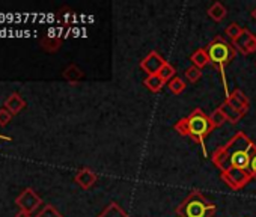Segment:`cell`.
I'll return each instance as SVG.
<instances>
[{
  "label": "cell",
  "instance_id": "6da1fadb",
  "mask_svg": "<svg viewBox=\"0 0 256 217\" xmlns=\"http://www.w3.org/2000/svg\"><path fill=\"white\" fill-rule=\"evenodd\" d=\"M256 145L242 132H238L224 145L217 148L211 157L214 166L220 170L222 180L232 188L240 190L252 180V158Z\"/></svg>",
  "mask_w": 256,
  "mask_h": 217
},
{
  "label": "cell",
  "instance_id": "f1b7e54d",
  "mask_svg": "<svg viewBox=\"0 0 256 217\" xmlns=\"http://www.w3.org/2000/svg\"><path fill=\"white\" fill-rule=\"evenodd\" d=\"M178 217H182V216H178Z\"/></svg>",
  "mask_w": 256,
  "mask_h": 217
},
{
  "label": "cell",
  "instance_id": "4fadbf2b",
  "mask_svg": "<svg viewBox=\"0 0 256 217\" xmlns=\"http://www.w3.org/2000/svg\"><path fill=\"white\" fill-rule=\"evenodd\" d=\"M60 44H62V40H60V38L46 36V38L41 40V47H42V50L47 52V53H56V52L59 50Z\"/></svg>",
  "mask_w": 256,
  "mask_h": 217
},
{
  "label": "cell",
  "instance_id": "7a4b0ae2",
  "mask_svg": "<svg viewBox=\"0 0 256 217\" xmlns=\"http://www.w3.org/2000/svg\"><path fill=\"white\" fill-rule=\"evenodd\" d=\"M175 132L181 136H188L192 138L194 142H198L202 148V152L204 156L206 157V148H205V138L214 130L211 121H210V116H206L204 114L202 108H194V110L180 120L176 124H175Z\"/></svg>",
  "mask_w": 256,
  "mask_h": 217
},
{
  "label": "cell",
  "instance_id": "2e32d148",
  "mask_svg": "<svg viewBox=\"0 0 256 217\" xmlns=\"http://www.w3.org/2000/svg\"><path fill=\"white\" fill-rule=\"evenodd\" d=\"M144 83H145V86H146L151 92H160L162 88H163V84H164V82L162 80V77H160L158 74L148 76V77L145 78Z\"/></svg>",
  "mask_w": 256,
  "mask_h": 217
},
{
  "label": "cell",
  "instance_id": "d6986e66",
  "mask_svg": "<svg viewBox=\"0 0 256 217\" xmlns=\"http://www.w3.org/2000/svg\"><path fill=\"white\" fill-rule=\"evenodd\" d=\"M210 121H211V124H212L214 128H217V127H220V126H223L226 122V118H224L223 112L220 110V107L216 108V110L210 115Z\"/></svg>",
  "mask_w": 256,
  "mask_h": 217
},
{
  "label": "cell",
  "instance_id": "ac0fdd59",
  "mask_svg": "<svg viewBox=\"0 0 256 217\" xmlns=\"http://www.w3.org/2000/svg\"><path fill=\"white\" fill-rule=\"evenodd\" d=\"M175 72H176V71H175V68H174L170 64H168V62H166V64H164V66L160 70L158 76L162 77V80H163L164 83H166V82L169 83V82L175 77Z\"/></svg>",
  "mask_w": 256,
  "mask_h": 217
},
{
  "label": "cell",
  "instance_id": "83f0119b",
  "mask_svg": "<svg viewBox=\"0 0 256 217\" xmlns=\"http://www.w3.org/2000/svg\"><path fill=\"white\" fill-rule=\"evenodd\" d=\"M0 139H8V140H11L10 138H5V136H0Z\"/></svg>",
  "mask_w": 256,
  "mask_h": 217
},
{
  "label": "cell",
  "instance_id": "484cf974",
  "mask_svg": "<svg viewBox=\"0 0 256 217\" xmlns=\"http://www.w3.org/2000/svg\"><path fill=\"white\" fill-rule=\"evenodd\" d=\"M16 217H32V212H28V211L20 210V211H18V214H17Z\"/></svg>",
  "mask_w": 256,
  "mask_h": 217
},
{
  "label": "cell",
  "instance_id": "8992f818",
  "mask_svg": "<svg viewBox=\"0 0 256 217\" xmlns=\"http://www.w3.org/2000/svg\"><path fill=\"white\" fill-rule=\"evenodd\" d=\"M41 198L35 193V190L32 188H26L17 199H16V204L20 206V210L23 211H28V212H32L35 211L40 205H41Z\"/></svg>",
  "mask_w": 256,
  "mask_h": 217
},
{
  "label": "cell",
  "instance_id": "52a82bcc",
  "mask_svg": "<svg viewBox=\"0 0 256 217\" xmlns=\"http://www.w3.org/2000/svg\"><path fill=\"white\" fill-rule=\"evenodd\" d=\"M166 60L163 59L162 54H158L157 52H151L142 62H140V68L148 72V76H154V74H158L160 70L164 66Z\"/></svg>",
  "mask_w": 256,
  "mask_h": 217
},
{
  "label": "cell",
  "instance_id": "e0dca14e",
  "mask_svg": "<svg viewBox=\"0 0 256 217\" xmlns=\"http://www.w3.org/2000/svg\"><path fill=\"white\" fill-rule=\"evenodd\" d=\"M168 88H169V90H170L172 94L180 95V94H182V92L186 90V83H184V80H182V78H180V77H174V78L168 83Z\"/></svg>",
  "mask_w": 256,
  "mask_h": 217
},
{
  "label": "cell",
  "instance_id": "9c48e42d",
  "mask_svg": "<svg viewBox=\"0 0 256 217\" xmlns=\"http://www.w3.org/2000/svg\"><path fill=\"white\" fill-rule=\"evenodd\" d=\"M24 107H26V101L23 100L22 95H18V94H16V92L11 94V95L6 98V101H5V108H8V110H10L12 115L20 114Z\"/></svg>",
  "mask_w": 256,
  "mask_h": 217
},
{
  "label": "cell",
  "instance_id": "cb8c5ba5",
  "mask_svg": "<svg viewBox=\"0 0 256 217\" xmlns=\"http://www.w3.org/2000/svg\"><path fill=\"white\" fill-rule=\"evenodd\" d=\"M12 120V114L8 108H0V127H6Z\"/></svg>",
  "mask_w": 256,
  "mask_h": 217
},
{
  "label": "cell",
  "instance_id": "8fae6325",
  "mask_svg": "<svg viewBox=\"0 0 256 217\" xmlns=\"http://www.w3.org/2000/svg\"><path fill=\"white\" fill-rule=\"evenodd\" d=\"M98 217H128V214L118 202H110Z\"/></svg>",
  "mask_w": 256,
  "mask_h": 217
},
{
  "label": "cell",
  "instance_id": "9a60e30c",
  "mask_svg": "<svg viewBox=\"0 0 256 217\" xmlns=\"http://www.w3.org/2000/svg\"><path fill=\"white\" fill-rule=\"evenodd\" d=\"M64 77H65L70 83H77L80 78H83V71H82L77 65H70V66L65 68Z\"/></svg>",
  "mask_w": 256,
  "mask_h": 217
},
{
  "label": "cell",
  "instance_id": "7c38bea8",
  "mask_svg": "<svg viewBox=\"0 0 256 217\" xmlns=\"http://www.w3.org/2000/svg\"><path fill=\"white\" fill-rule=\"evenodd\" d=\"M190 60H192L193 66H196V68H199V70L205 68V66L210 64V58H208L205 48H199L198 52H194V53L190 56Z\"/></svg>",
  "mask_w": 256,
  "mask_h": 217
},
{
  "label": "cell",
  "instance_id": "44dd1931",
  "mask_svg": "<svg viewBox=\"0 0 256 217\" xmlns=\"http://www.w3.org/2000/svg\"><path fill=\"white\" fill-rule=\"evenodd\" d=\"M186 77H187V80L188 82H192V83H196L200 77H202V70H199V68H196V66H188L187 70H186Z\"/></svg>",
  "mask_w": 256,
  "mask_h": 217
},
{
  "label": "cell",
  "instance_id": "5bb4252c",
  "mask_svg": "<svg viewBox=\"0 0 256 217\" xmlns=\"http://www.w3.org/2000/svg\"><path fill=\"white\" fill-rule=\"evenodd\" d=\"M226 14H228V11H226V8L223 6V4H220V2L212 4L211 8L208 10V16H210L212 20H216V22H222V20L226 17Z\"/></svg>",
  "mask_w": 256,
  "mask_h": 217
},
{
  "label": "cell",
  "instance_id": "603a6c76",
  "mask_svg": "<svg viewBox=\"0 0 256 217\" xmlns=\"http://www.w3.org/2000/svg\"><path fill=\"white\" fill-rule=\"evenodd\" d=\"M230 95H232L235 100H238V101H240V102H241V104L246 107V108H248V107H250V101H248L247 95H246V94H244L241 89H235V90H234Z\"/></svg>",
  "mask_w": 256,
  "mask_h": 217
},
{
  "label": "cell",
  "instance_id": "7402d4cb",
  "mask_svg": "<svg viewBox=\"0 0 256 217\" xmlns=\"http://www.w3.org/2000/svg\"><path fill=\"white\" fill-rule=\"evenodd\" d=\"M36 217H62V214L53 205H44V208L36 214Z\"/></svg>",
  "mask_w": 256,
  "mask_h": 217
},
{
  "label": "cell",
  "instance_id": "5b68a950",
  "mask_svg": "<svg viewBox=\"0 0 256 217\" xmlns=\"http://www.w3.org/2000/svg\"><path fill=\"white\" fill-rule=\"evenodd\" d=\"M232 46L241 54H252L256 52V35L252 34L248 29H244L242 34L232 41Z\"/></svg>",
  "mask_w": 256,
  "mask_h": 217
},
{
  "label": "cell",
  "instance_id": "30bf717a",
  "mask_svg": "<svg viewBox=\"0 0 256 217\" xmlns=\"http://www.w3.org/2000/svg\"><path fill=\"white\" fill-rule=\"evenodd\" d=\"M220 110L223 112L226 121L230 122V124H238L242 120V116H244L242 114H240L238 110H235V108L230 104H228L226 101H223V104L220 106Z\"/></svg>",
  "mask_w": 256,
  "mask_h": 217
},
{
  "label": "cell",
  "instance_id": "ffe728a7",
  "mask_svg": "<svg viewBox=\"0 0 256 217\" xmlns=\"http://www.w3.org/2000/svg\"><path fill=\"white\" fill-rule=\"evenodd\" d=\"M242 30H244V28H241L238 23H230V24L226 28V36H229V38L234 41V40H236V38L242 34Z\"/></svg>",
  "mask_w": 256,
  "mask_h": 217
},
{
  "label": "cell",
  "instance_id": "4316f807",
  "mask_svg": "<svg viewBox=\"0 0 256 217\" xmlns=\"http://www.w3.org/2000/svg\"><path fill=\"white\" fill-rule=\"evenodd\" d=\"M252 18L256 22V8H254V10H253V12H252Z\"/></svg>",
  "mask_w": 256,
  "mask_h": 217
},
{
  "label": "cell",
  "instance_id": "d4e9b609",
  "mask_svg": "<svg viewBox=\"0 0 256 217\" xmlns=\"http://www.w3.org/2000/svg\"><path fill=\"white\" fill-rule=\"evenodd\" d=\"M252 174H253V178L256 180V152L252 158Z\"/></svg>",
  "mask_w": 256,
  "mask_h": 217
},
{
  "label": "cell",
  "instance_id": "ba28073f",
  "mask_svg": "<svg viewBox=\"0 0 256 217\" xmlns=\"http://www.w3.org/2000/svg\"><path fill=\"white\" fill-rule=\"evenodd\" d=\"M76 182L82 187V188H90L95 182H96V180H98V175L94 172V170H90L89 168H83V169H80L78 172H77V175H76Z\"/></svg>",
  "mask_w": 256,
  "mask_h": 217
},
{
  "label": "cell",
  "instance_id": "277c9868",
  "mask_svg": "<svg viewBox=\"0 0 256 217\" xmlns=\"http://www.w3.org/2000/svg\"><path fill=\"white\" fill-rule=\"evenodd\" d=\"M217 205L208 200L200 192H192L176 208V216L182 217H214Z\"/></svg>",
  "mask_w": 256,
  "mask_h": 217
},
{
  "label": "cell",
  "instance_id": "3957f363",
  "mask_svg": "<svg viewBox=\"0 0 256 217\" xmlns=\"http://www.w3.org/2000/svg\"><path fill=\"white\" fill-rule=\"evenodd\" d=\"M205 52L210 58V64H212L220 76H222V82H223V88H224V94H226V98L230 95L229 90H228V82H226V65H229L234 58H235V48L232 44H229L224 38L222 36H216L206 47H205Z\"/></svg>",
  "mask_w": 256,
  "mask_h": 217
}]
</instances>
